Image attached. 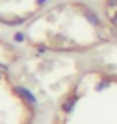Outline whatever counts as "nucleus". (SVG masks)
Here are the masks:
<instances>
[{
    "label": "nucleus",
    "instance_id": "nucleus-1",
    "mask_svg": "<svg viewBox=\"0 0 117 124\" xmlns=\"http://www.w3.org/2000/svg\"><path fill=\"white\" fill-rule=\"evenodd\" d=\"M112 21H114V23L117 24V15H116V16H114V18H112Z\"/></svg>",
    "mask_w": 117,
    "mask_h": 124
},
{
    "label": "nucleus",
    "instance_id": "nucleus-2",
    "mask_svg": "<svg viewBox=\"0 0 117 124\" xmlns=\"http://www.w3.org/2000/svg\"><path fill=\"white\" fill-rule=\"evenodd\" d=\"M111 3H117V0H111Z\"/></svg>",
    "mask_w": 117,
    "mask_h": 124
}]
</instances>
